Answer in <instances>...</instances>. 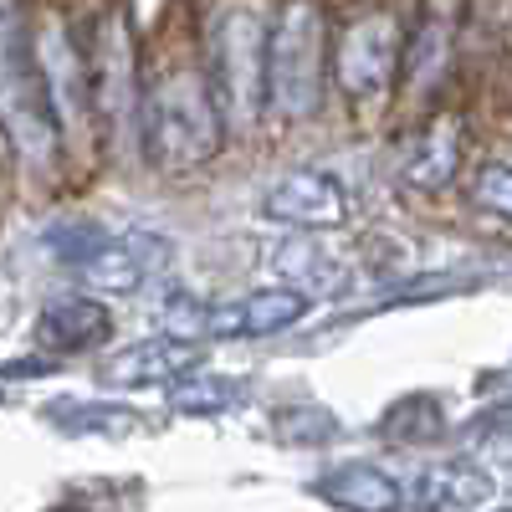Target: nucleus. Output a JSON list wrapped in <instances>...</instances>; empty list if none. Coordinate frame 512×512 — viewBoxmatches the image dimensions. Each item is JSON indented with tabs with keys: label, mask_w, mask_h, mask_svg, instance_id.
<instances>
[{
	"label": "nucleus",
	"mask_w": 512,
	"mask_h": 512,
	"mask_svg": "<svg viewBox=\"0 0 512 512\" xmlns=\"http://www.w3.org/2000/svg\"><path fill=\"white\" fill-rule=\"evenodd\" d=\"M487 492H492V482L482 472H472V466H431V472L415 477L405 502L415 512H472Z\"/></svg>",
	"instance_id": "2eb2a0df"
},
{
	"label": "nucleus",
	"mask_w": 512,
	"mask_h": 512,
	"mask_svg": "<svg viewBox=\"0 0 512 512\" xmlns=\"http://www.w3.org/2000/svg\"><path fill=\"white\" fill-rule=\"evenodd\" d=\"M52 256L62 267H72L82 282L93 287H113V292H128V287H144L164 262H169V246L149 231H108L98 221H67V226H52L47 236Z\"/></svg>",
	"instance_id": "20e7f679"
},
{
	"label": "nucleus",
	"mask_w": 512,
	"mask_h": 512,
	"mask_svg": "<svg viewBox=\"0 0 512 512\" xmlns=\"http://www.w3.org/2000/svg\"><path fill=\"white\" fill-rule=\"evenodd\" d=\"M36 52V72H41V93H47L52 123L57 134H77L82 118H88L93 103V77H88V57L77 52V41L67 36L62 21H47L31 41Z\"/></svg>",
	"instance_id": "6e6552de"
},
{
	"label": "nucleus",
	"mask_w": 512,
	"mask_h": 512,
	"mask_svg": "<svg viewBox=\"0 0 512 512\" xmlns=\"http://www.w3.org/2000/svg\"><path fill=\"white\" fill-rule=\"evenodd\" d=\"M267 77V21L256 6H236L210 31V98L226 123H251Z\"/></svg>",
	"instance_id": "39448f33"
},
{
	"label": "nucleus",
	"mask_w": 512,
	"mask_h": 512,
	"mask_svg": "<svg viewBox=\"0 0 512 512\" xmlns=\"http://www.w3.org/2000/svg\"><path fill=\"white\" fill-rule=\"evenodd\" d=\"M139 128H144V154L159 169H195L216 159L221 108L210 98V82L200 77V67L190 62L159 67V77L139 98Z\"/></svg>",
	"instance_id": "f257e3e1"
},
{
	"label": "nucleus",
	"mask_w": 512,
	"mask_h": 512,
	"mask_svg": "<svg viewBox=\"0 0 512 512\" xmlns=\"http://www.w3.org/2000/svg\"><path fill=\"white\" fill-rule=\"evenodd\" d=\"M0 400H6V395H0Z\"/></svg>",
	"instance_id": "aec40b11"
},
{
	"label": "nucleus",
	"mask_w": 512,
	"mask_h": 512,
	"mask_svg": "<svg viewBox=\"0 0 512 512\" xmlns=\"http://www.w3.org/2000/svg\"><path fill=\"white\" fill-rule=\"evenodd\" d=\"M477 205L497 210V216H512V164H487V169H482Z\"/></svg>",
	"instance_id": "a211bd4d"
},
{
	"label": "nucleus",
	"mask_w": 512,
	"mask_h": 512,
	"mask_svg": "<svg viewBox=\"0 0 512 512\" xmlns=\"http://www.w3.org/2000/svg\"><path fill=\"white\" fill-rule=\"evenodd\" d=\"M88 77H93V103L108 118L113 139L123 144L128 128L139 118V77H134V31H128V16L113 11L98 26V47L88 57Z\"/></svg>",
	"instance_id": "0eeeda50"
},
{
	"label": "nucleus",
	"mask_w": 512,
	"mask_h": 512,
	"mask_svg": "<svg viewBox=\"0 0 512 512\" xmlns=\"http://www.w3.org/2000/svg\"><path fill=\"white\" fill-rule=\"evenodd\" d=\"M262 210L272 221L297 226V231H333L349 216V195L333 175H323V169H292V175H282L267 190Z\"/></svg>",
	"instance_id": "1a4fd4ad"
},
{
	"label": "nucleus",
	"mask_w": 512,
	"mask_h": 512,
	"mask_svg": "<svg viewBox=\"0 0 512 512\" xmlns=\"http://www.w3.org/2000/svg\"><path fill=\"white\" fill-rule=\"evenodd\" d=\"M446 41H451V16L446 11H431L415 31V52H410V77L420 72V82H436L441 67H446Z\"/></svg>",
	"instance_id": "dca6fc26"
},
{
	"label": "nucleus",
	"mask_w": 512,
	"mask_h": 512,
	"mask_svg": "<svg viewBox=\"0 0 512 512\" xmlns=\"http://www.w3.org/2000/svg\"><path fill=\"white\" fill-rule=\"evenodd\" d=\"M236 384L231 379H210V384H180L175 395H169V405H175L180 415H216L226 405H236Z\"/></svg>",
	"instance_id": "f3484780"
},
{
	"label": "nucleus",
	"mask_w": 512,
	"mask_h": 512,
	"mask_svg": "<svg viewBox=\"0 0 512 512\" xmlns=\"http://www.w3.org/2000/svg\"><path fill=\"white\" fill-rule=\"evenodd\" d=\"M108 313L93 303V297H67V303L47 308L36 323V338L47 344L52 354H82V349H98L108 338Z\"/></svg>",
	"instance_id": "4468645a"
},
{
	"label": "nucleus",
	"mask_w": 512,
	"mask_h": 512,
	"mask_svg": "<svg viewBox=\"0 0 512 512\" xmlns=\"http://www.w3.org/2000/svg\"><path fill=\"white\" fill-rule=\"evenodd\" d=\"M323 6L318 0H287L277 26H267V77H262V103L297 123L318 108L323 93Z\"/></svg>",
	"instance_id": "7ed1b4c3"
},
{
	"label": "nucleus",
	"mask_w": 512,
	"mask_h": 512,
	"mask_svg": "<svg viewBox=\"0 0 512 512\" xmlns=\"http://www.w3.org/2000/svg\"><path fill=\"white\" fill-rule=\"evenodd\" d=\"M200 364V344L190 338H144V344L123 349L118 359H108V384H128V390H139V384H175L185 379L190 369Z\"/></svg>",
	"instance_id": "9b49d317"
},
{
	"label": "nucleus",
	"mask_w": 512,
	"mask_h": 512,
	"mask_svg": "<svg viewBox=\"0 0 512 512\" xmlns=\"http://www.w3.org/2000/svg\"><path fill=\"white\" fill-rule=\"evenodd\" d=\"M456 149H461V128H456V123H436L431 134H420V139L400 154L395 180H400L405 190H415V195L441 190V185L456 175V159H461Z\"/></svg>",
	"instance_id": "ddd939ff"
},
{
	"label": "nucleus",
	"mask_w": 512,
	"mask_h": 512,
	"mask_svg": "<svg viewBox=\"0 0 512 512\" xmlns=\"http://www.w3.org/2000/svg\"><path fill=\"white\" fill-rule=\"evenodd\" d=\"M323 502L344 507V512H400L405 507V492L390 472H379L369 461H344L318 482Z\"/></svg>",
	"instance_id": "f8f14e48"
},
{
	"label": "nucleus",
	"mask_w": 512,
	"mask_h": 512,
	"mask_svg": "<svg viewBox=\"0 0 512 512\" xmlns=\"http://www.w3.org/2000/svg\"><path fill=\"white\" fill-rule=\"evenodd\" d=\"M308 318V292L297 287H262L251 297H236V303H221L205 318V328L216 338H272L292 323Z\"/></svg>",
	"instance_id": "9d476101"
},
{
	"label": "nucleus",
	"mask_w": 512,
	"mask_h": 512,
	"mask_svg": "<svg viewBox=\"0 0 512 512\" xmlns=\"http://www.w3.org/2000/svg\"><path fill=\"white\" fill-rule=\"evenodd\" d=\"M52 512H82V507H52Z\"/></svg>",
	"instance_id": "6ab92c4d"
},
{
	"label": "nucleus",
	"mask_w": 512,
	"mask_h": 512,
	"mask_svg": "<svg viewBox=\"0 0 512 512\" xmlns=\"http://www.w3.org/2000/svg\"><path fill=\"white\" fill-rule=\"evenodd\" d=\"M0 128L16 144V154L36 169L57 154V123H52L47 93H41L21 0H0Z\"/></svg>",
	"instance_id": "f03ea898"
},
{
	"label": "nucleus",
	"mask_w": 512,
	"mask_h": 512,
	"mask_svg": "<svg viewBox=\"0 0 512 512\" xmlns=\"http://www.w3.org/2000/svg\"><path fill=\"white\" fill-rule=\"evenodd\" d=\"M400 72V21L390 11L359 16L333 47V77L354 103H374L390 93Z\"/></svg>",
	"instance_id": "423d86ee"
}]
</instances>
